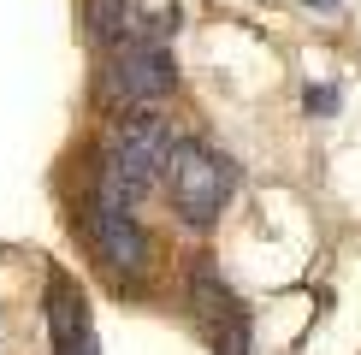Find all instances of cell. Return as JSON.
<instances>
[{
	"label": "cell",
	"instance_id": "1",
	"mask_svg": "<svg viewBox=\"0 0 361 355\" xmlns=\"http://www.w3.org/2000/svg\"><path fill=\"white\" fill-rule=\"evenodd\" d=\"M166 172H172V196H178V207H184V213L195 219V225H207V219L219 213L225 189L237 184L231 160L207 154L202 142H178L172 154H166Z\"/></svg>",
	"mask_w": 361,
	"mask_h": 355
},
{
	"label": "cell",
	"instance_id": "2",
	"mask_svg": "<svg viewBox=\"0 0 361 355\" xmlns=\"http://www.w3.org/2000/svg\"><path fill=\"white\" fill-rule=\"evenodd\" d=\"M166 154H172V137H166V125H160L154 113H130L125 125H118L113 148H107V160L130 178V189H137V196H142L148 184H154V178H160Z\"/></svg>",
	"mask_w": 361,
	"mask_h": 355
},
{
	"label": "cell",
	"instance_id": "3",
	"mask_svg": "<svg viewBox=\"0 0 361 355\" xmlns=\"http://www.w3.org/2000/svg\"><path fill=\"white\" fill-rule=\"evenodd\" d=\"M172 89V66H166V48L160 42H130L113 66V95H130V101H154Z\"/></svg>",
	"mask_w": 361,
	"mask_h": 355
},
{
	"label": "cell",
	"instance_id": "4",
	"mask_svg": "<svg viewBox=\"0 0 361 355\" xmlns=\"http://www.w3.org/2000/svg\"><path fill=\"white\" fill-rule=\"evenodd\" d=\"M89 237H95V249L113 266H142V231H137V219H130V207L95 201L89 207Z\"/></svg>",
	"mask_w": 361,
	"mask_h": 355
},
{
	"label": "cell",
	"instance_id": "5",
	"mask_svg": "<svg viewBox=\"0 0 361 355\" xmlns=\"http://www.w3.org/2000/svg\"><path fill=\"white\" fill-rule=\"evenodd\" d=\"M48 320H54V349L59 355H95V332H89V314H83V302H78L71 285L54 290Z\"/></svg>",
	"mask_w": 361,
	"mask_h": 355
},
{
	"label": "cell",
	"instance_id": "6",
	"mask_svg": "<svg viewBox=\"0 0 361 355\" xmlns=\"http://www.w3.org/2000/svg\"><path fill=\"white\" fill-rule=\"evenodd\" d=\"M83 24H89V36H95V42H107V36H118V30L130 24V6H125V0H89Z\"/></svg>",
	"mask_w": 361,
	"mask_h": 355
},
{
	"label": "cell",
	"instance_id": "7",
	"mask_svg": "<svg viewBox=\"0 0 361 355\" xmlns=\"http://www.w3.org/2000/svg\"><path fill=\"white\" fill-rule=\"evenodd\" d=\"M195 302H202L207 314H219V308H225V296L214 290V278H207V273H195Z\"/></svg>",
	"mask_w": 361,
	"mask_h": 355
},
{
	"label": "cell",
	"instance_id": "8",
	"mask_svg": "<svg viewBox=\"0 0 361 355\" xmlns=\"http://www.w3.org/2000/svg\"><path fill=\"white\" fill-rule=\"evenodd\" d=\"M225 355H249V337H243V325H231V349Z\"/></svg>",
	"mask_w": 361,
	"mask_h": 355
},
{
	"label": "cell",
	"instance_id": "9",
	"mask_svg": "<svg viewBox=\"0 0 361 355\" xmlns=\"http://www.w3.org/2000/svg\"><path fill=\"white\" fill-rule=\"evenodd\" d=\"M308 6H338V0H308Z\"/></svg>",
	"mask_w": 361,
	"mask_h": 355
}]
</instances>
